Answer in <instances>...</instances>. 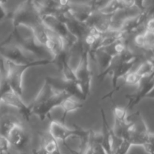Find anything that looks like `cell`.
<instances>
[{"mask_svg":"<svg viewBox=\"0 0 154 154\" xmlns=\"http://www.w3.org/2000/svg\"><path fill=\"white\" fill-rule=\"evenodd\" d=\"M69 97L63 92H57L53 89L45 80L43 86L33 102L29 105L31 115H35L42 121H45L51 116V113L60 104Z\"/></svg>","mask_w":154,"mask_h":154,"instance_id":"obj_1","label":"cell"},{"mask_svg":"<svg viewBox=\"0 0 154 154\" xmlns=\"http://www.w3.org/2000/svg\"><path fill=\"white\" fill-rule=\"evenodd\" d=\"M6 71V79L9 87L13 91L20 96H23V75L27 69L39 66H47L54 64L53 59H37L32 62L24 64H17L4 60Z\"/></svg>","mask_w":154,"mask_h":154,"instance_id":"obj_2","label":"cell"},{"mask_svg":"<svg viewBox=\"0 0 154 154\" xmlns=\"http://www.w3.org/2000/svg\"><path fill=\"white\" fill-rule=\"evenodd\" d=\"M48 132L59 143H63L65 147L72 154H78V151L72 150L68 145L66 141L68 139H69L70 138H73V137L80 139V138L86 136L89 133L90 130L83 129L76 124H74L73 129H71V128L68 127L65 123H61L60 120L58 121V120H52L50 123Z\"/></svg>","mask_w":154,"mask_h":154,"instance_id":"obj_3","label":"cell"},{"mask_svg":"<svg viewBox=\"0 0 154 154\" xmlns=\"http://www.w3.org/2000/svg\"><path fill=\"white\" fill-rule=\"evenodd\" d=\"M90 58L89 48L83 45L80 52L79 63L75 69V73L85 100H87L90 94L93 80V73L90 69Z\"/></svg>","mask_w":154,"mask_h":154,"instance_id":"obj_4","label":"cell"},{"mask_svg":"<svg viewBox=\"0 0 154 154\" xmlns=\"http://www.w3.org/2000/svg\"><path fill=\"white\" fill-rule=\"evenodd\" d=\"M42 22L41 17L32 0H26L18 5L12 15L14 27L26 26L32 28Z\"/></svg>","mask_w":154,"mask_h":154,"instance_id":"obj_5","label":"cell"},{"mask_svg":"<svg viewBox=\"0 0 154 154\" xmlns=\"http://www.w3.org/2000/svg\"><path fill=\"white\" fill-rule=\"evenodd\" d=\"M11 38L12 35H10L2 42V45L0 47V57L2 59L17 64H24L34 60L30 58L29 54L17 45H9L8 42Z\"/></svg>","mask_w":154,"mask_h":154,"instance_id":"obj_6","label":"cell"},{"mask_svg":"<svg viewBox=\"0 0 154 154\" xmlns=\"http://www.w3.org/2000/svg\"><path fill=\"white\" fill-rule=\"evenodd\" d=\"M6 138L10 141L12 148L20 153L25 150L29 143V135L21 122L9 131Z\"/></svg>","mask_w":154,"mask_h":154,"instance_id":"obj_7","label":"cell"},{"mask_svg":"<svg viewBox=\"0 0 154 154\" xmlns=\"http://www.w3.org/2000/svg\"><path fill=\"white\" fill-rule=\"evenodd\" d=\"M21 97L22 96L18 95L10 88L2 93L0 97V102L7 106L18 110L23 116L25 120L29 121L32 115L30 114L29 106L24 103Z\"/></svg>","mask_w":154,"mask_h":154,"instance_id":"obj_8","label":"cell"},{"mask_svg":"<svg viewBox=\"0 0 154 154\" xmlns=\"http://www.w3.org/2000/svg\"><path fill=\"white\" fill-rule=\"evenodd\" d=\"M138 91L133 94H128L126 96V99L128 100L126 108L129 111L132 109L135 105L141 102L142 99H146L147 95L154 88V77L150 76L149 78H144L138 86Z\"/></svg>","mask_w":154,"mask_h":154,"instance_id":"obj_9","label":"cell"},{"mask_svg":"<svg viewBox=\"0 0 154 154\" xmlns=\"http://www.w3.org/2000/svg\"><path fill=\"white\" fill-rule=\"evenodd\" d=\"M65 10L68 13V14L76 20L77 21L86 23L87 21L90 19L91 15L95 11L93 6L90 3H72L66 8Z\"/></svg>","mask_w":154,"mask_h":154,"instance_id":"obj_10","label":"cell"},{"mask_svg":"<svg viewBox=\"0 0 154 154\" xmlns=\"http://www.w3.org/2000/svg\"><path fill=\"white\" fill-rule=\"evenodd\" d=\"M48 32H49V37L45 45V49L51 54L52 59L54 60L66 51V46L63 38L61 36L49 29Z\"/></svg>","mask_w":154,"mask_h":154,"instance_id":"obj_11","label":"cell"},{"mask_svg":"<svg viewBox=\"0 0 154 154\" xmlns=\"http://www.w3.org/2000/svg\"><path fill=\"white\" fill-rule=\"evenodd\" d=\"M101 117H102V141L101 145L103 147L106 154H112L114 130L112 128L110 127L108 120H107L105 111L102 108L101 109Z\"/></svg>","mask_w":154,"mask_h":154,"instance_id":"obj_12","label":"cell"},{"mask_svg":"<svg viewBox=\"0 0 154 154\" xmlns=\"http://www.w3.org/2000/svg\"><path fill=\"white\" fill-rule=\"evenodd\" d=\"M83 106H84V102H82V101L73 97L66 98L60 104V107H59L63 111V115H62V117L60 121L61 123H65V120H66V118L68 116V114L81 109Z\"/></svg>","mask_w":154,"mask_h":154,"instance_id":"obj_13","label":"cell"},{"mask_svg":"<svg viewBox=\"0 0 154 154\" xmlns=\"http://www.w3.org/2000/svg\"><path fill=\"white\" fill-rule=\"evenodd\" d=\"M42 140L41 148L47 154H62L59 142L54 139L48 132H42L40 135Z\"/></svg>","mask_w":154,"mask_h":154,"instance_id":"obj_14","label":"cell"},{"mask_svg":"<svg viewBox=\"0 0 154 154\" xmlns=\"http://www.w3.org/2000/svg\"><path fill=\"white\" fill-rule=\"evenodd\" d=\"M20 122L19 118L14 114L9 113L3 114L0 118V135L6 137L9 131Z\"/></svg>","mask_w":154,"mask_h":154,"instance_id":"obj_15","label":"cell"},{"mask_svg":"<svg viewBox=\"0 0 154 154\" xmlns=\"http://www.w3.org/2000/svg\"><path fill=\"white\" fill-rule=\"evenodd\" d=\"M32 29L33 35H34L36 42L39 45L45 48V45L48 42V37H49V32H48V29L42 23V22H41L32 27Z\"/></svg>","mask_w":154,"mask_h":154,"instance_id":"obj_16","label":"cell"},{"mask_svg":"<svg viewBox=\"0 0 154 154\" xmlns=\"http://www.w3.org/2000/svg\"><path fill=\"white\" fill-rule=\"evenodd\" d=\"M135 72L143 79L152 76L154 72L153 62L151 59H147L138 66Z\"/></svg>","mask_w":154,"mask_h":154,"instance_id":"obj_17","label":"cell"},{"mask_svg":"<svg viewBox=\"0 0 154 154\" xmlns=\"http://www.w3.org/2000/svg\"><path fill=\"white\" fill-rule=\"evenodd\" d=\"M123 79H124V83L123 84H120L122 87L125 85L138 87L142 81L143 78H141L135 71H131L123 78Z\"/></svg>","mask_w":154,"mask_h":154,"instance_id":"obj_18","label":"cell"},{"mask_svg":"<svg viewBox=\"0 0 154 154\" xmlns=\"http://www.w3.org/2000/svg\"><path fill=\"white\" fill-rule=\"evenodd\" d=\"M145 42V47L144 50L149 51H154V31H147L144 30L143 32Z\"/></svg>","mask_w":154,"mask_h":154,"instance_id":"obj_19","label":"cell"},{"mask_svg":"<svg viewBox=\"0 0 154 154\" xmlns=\"http://www.w3.org/2000/svg\"><path fill=\"white\" fill-rule=\"evenodd\" d=\"M12 150L9 140L5 136L0 135V154H11Z\"/></svg>","mask_w":154,"mask_h":154,"instance_id":"obj_20","label":"cell"},{"mask_svg":"<svg viewBox=\"0 0 154 154\" xmlns=\"http://www.w3.org/2000/svg\"><path fill=\"white\" fill-rule=\"evenodd\" d=\"M142 147L147 154H154V132H150L148 140Z\"/></svg>","mask_w":154,"mask_h":154,"instance_id":"obj_21","label":"cell"},{"mask_svg":"<svg viewBox=\"0 0 154 154\" xmlns=\"http://www.w3.org/2000/svg\"><path fill=\"white\" fill-rule=\"evenodd\" d=\"M134 43L135 46H137L139 48L144 49L145 47V42H144V37L143 32L137 33L135 36L134 37Z\"/></svg>","mask_w":154,"mask_h":154,"instance_id":"obj_22","label":"cell"},{"mask_svg":"<svg viewBox=\"0 0 154 154\" xmlns=\"http://www.w3.org/2000/svg\"><path fill=\"white\" fill-rule=\"evenodd\" d=\"M144 30L154 31V17H150L144 23Z\"/></svg>","mask_w":154,"mask_h":154,"instance_id":"obj_23","label":"cell"},{"mask_svg":"<svg viewBox=\"0 0 154 154\" xmlns=\"http://www.w3.org/2000/svg\"><path fill=\"white\" fill-rule=\"evenodd\" d=\"M7 15H8L7 11H6V10L5 9L4 5L0 4V22L2 21L3 20L5 19Z\"/></svg>","mask_w":154,"mask_h":154,"instance_id":"obj_24","label":"cell"},{"mask_svg":"<svg viewBox=\"0 0 154 154\" xmlns=\"http://www.w3.org/2000/svg\"><path fill=\"white\" fill-rule=\"evenodd\" d=\"M146 99H154V88H153V90H152V91L150 92V93H149L148 95H147V97H146Z\"/></svg>","mask_w":154,"mask_h":154,"instance_id":"obj_25","label":"cell"},{"mask_svg":"<svg viewBox=\"0 0 154 154\" xmlns=\"http://www.w3.org/2000/svg\"><path fill=\"white\" fill-rule=\"evenodd\" d=\"M38 152H39V154H47L43 150H42V148H41V147L38 149Z\"/></svg>","mask_w":154,"mask_h":154,"instance_id":"obj_26","label":"cell"},{"mask_svg":"<svg viewBox=\"0 0 154 154\" xmlns=\"http://www.w3.org/2000/svg\"><path fill=\"white\" fill-rule=\"evenodd\" d=\"M32 154H39L38 149V150H32Z\"/></svg>","mask_w":154,"mask_h":154,"instance_id":"obj_27","label":"cell"},{"mask_svg":"<svg viewBox=\"0 0 154 154\" xmlns=\"http://www.w3.org/2000/svg\"><path fill=\"white\" fill-rule=\"evenodd\" d=\"M150 59H151L152 61L153 62V64H154V56H153V57H152L151 58H150ZM152 76H153V77H154V72H153V75H152Z\"/></svg>","mask_w":154,"mask_h":154,"instance_id":"obj_28","label":"cell"},{"mask_svg":"<svg viewBox=\"0 0 154 154\" xmlns=\"http://www.w3.org/2000/svg\"><path fill=\"white\" fill-rule=\"evenodd\" d=\"M15 151H16V150H15ZM11 154H21V153H20V152H17V151H16V153H11Z\"/></svg>","mask_w":154,"mask_h":154,"instance_id":"obj_29","label":"cell"},{"mask_svg":"<svg viewBox=\"0 0 154 154\" xmlns=\"http://www.w3.org/2000/svg\"><path fill=\"white\" fill-rule=\"evenodd\" d=\"M52 1H54V2H56L58 3V2H59V1H60V0H52Z\"/></svg>","mask_w":154,"mask_h":154,"instance_id":"obj_30","label":"cell"},{"mask_svg":"<svg viewBox=\"0 0 154 154\" xmlns=\"http://www.w3.org/2000/svg\"><path fill=\"white\" fill-rule=\"evenodd\" d=\"M2 43H0V47L2 46Z\"/></svg>","mask_w":154,"mask_h":154,"instance_id":"obj_31","label":"cell"}]
</instances>
